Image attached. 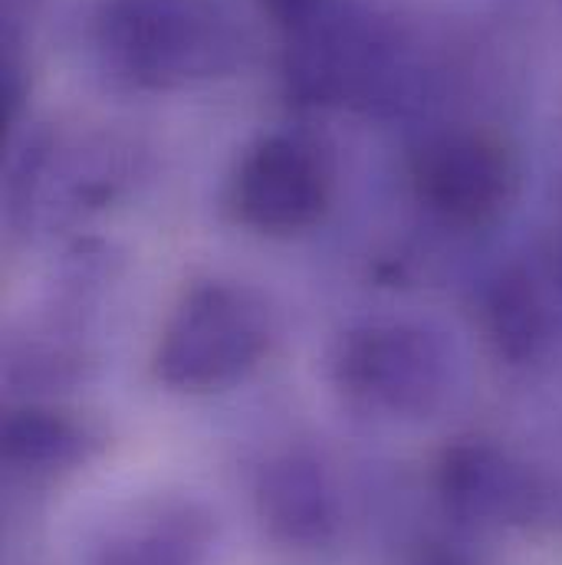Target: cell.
I'll list each match as a JSON object with an SVG mask.
<instances>
[{
  "instance_id": "cell-5",
  "label": "cell",
  "mask_w": 562,
  "mask_h": 565,
  "mask_svg": "<svg viewBox=\"0 0 562 565\" xmlns=\"http://www.w3.org/2000/svg\"><path fill=\"white\" fill-rule=\"evenodd\" d=\"M336 372L342 388L356 398L385 412L422 415L441 392L444 359L424 329L385 322L349 332Z\"/></svg>"
},
{
  "instance_id": "cell-2",
  "label": "cell",
  "mask_w": 562,
  "mask_h": 565,
  "mask_svg": "<svg viewBox=\"0 0 562 565\" xmlns=\"http://www.w3.org/2000/svg\"><path fill=\"white\" fill-rule=\"evenodd\" d=\"M271 345L264 299L234 282L194 286L171 312L155 372L181 392H208L247 375Z\"/></svg>"
},
{
  "instance_id": "cell-6",
  "label": "cell",
  "mask_w": 562,
  "mask_h": 565,
  "mask_svg": "<svg viewBox=\"0 0 562 565\" xmlns=\"http://www.w3.org/2000/svg\"><path fill=\"white\" fill-rule=\"evenodd\" d=\"M289 89L312 106H342L372 96L385 76V43L352 13L322 7L289 33Z\"/></svg>"
},
{
  "instance_id": "cell-12",
  "label": "cell",
  "mask_w": 562,
  "mask_h": 565,
  "mask_svg": "<svg viewBox=\"0 0 562 565\" xmlns=\"http://www.w3.org/2000/svg\"><path fill=\"white\" fill-rule=\"evenodd\" d=\"M329 0H261V7L280 23L286 33L299 30L303 23H309Z\"/></svg>"
},
{
  "instance_id": "cell-11",
  "label": "cell",
  "mask_w": 562,
  "mask_h": 565,
  "mask_svg": "<svg viewBox=\"0 0 562 565\" xmlns=\"http://www.w3.org/2000/svg\"><path fill=\"white\" fill-rule=\"evenodd\" d=\"M487 329L490 339L497 342L500 355L523 362L537 355L543 335H547V316L537 289L530 286L527 277L507 274L503 280L494 286L487 299Z\"/></svg>"
},
{
  "instance_id": "cell-8",
  "label": "cell",
  "mask_w": 562,
  "mask_h": 565,
  "mask_svg": "<svg viewBox=\"0 0 562 565\" xmlns=\"http://www.w3.org/2000/svg\"><path fill=\"white\" fill-rule=\"evenodd\" d=\"M261 510L271 533L289 546H319L332 530V500L312 463H277L261 490Z\"/></svg>"
},
{
  "instance_id": "cell-13",
  "label": "cell",
  "mask_w": 562,
  "mask_h": 565,
  "mask_svg": "<svg viewBox=\"0 0 562 565\" xmlns=\"http://www.w3.org/2000/svg\"><path fill=\"white\" fill-rule=\"evenodd\" d=\"M437 565H444V563H437Z\"/></svg>"
},
{
  "instance_id": "cell-7",
  "label": "cell",
  "mask_w": 562,
  "mask_h": 565,
  "mask_svg": "<svg viewBox=\"0 0 562 565\" xmlns=\"http://www.w3.org/2000/svg\"><path fill=\"white\" fill-rule=\"evenodd\" d=\"M441 490L470 516H523L533 510V483L487 447H457L444 457Z\"/></svg>"
},
{
  "instance_id": "cell-1",
  "label": "cell",
  "mask_w": 562,
  "mask_h": 565,
  "mask_svg": "<svg viewBox=\"0 0 562 565\" xmlns=\"http://www.w3.org/2000/svg\"><path fill=\"white\" fill-rule=\"evenodd\" d=\"M99 46L145 89L211 79L237 60V33L214 0H106Z\"/></svg>"
},
{
  "instance_id": "cell-9",
  "label": "cell",
  "mask_w": 562,
  "mask_h": 565,
  "mask_svg": "<svg viewBox=\"0 0 562 565\" xmlns=\"http://www.w3.org/2000/svg\"><path fill=\"white\" fill-rule=\"evenodd\" d=\"M211 530L188 507L161 510L116 536L99 565H204Z\"/></svg>"
},
{
  "instance_id": "cell-3",
  "label": "cell",
  "mask_w": 562,
  "mask_h": 565,
  "mask_svg": "<svg viewBox=\"0 0 562 565\" xmlns=\"http://www.w3.org/2000/svg\"><path fill=\"white\" fill-rule=\"evenodd\" d=\"M332 171L326 151L303 136H267L237 164L234 207L264 234H296L316 224L329 204Z\"/></svg>"
},
{
  "instance_id": "cell-4",
  "label": "cell",
  "mask_w": 562,
  "mask_h": 565,
  "mask_svg": "<svg viewBox=\"0 0 562 565\" xmlns=\"http://www.w3.org/2000/svg\"><path fill=\"white\" fill-rule=\"evenodd\" d=\"M513 181V154L487 132H444L424 141L412 161L418 201L441 221L464 227L497 217Z\"/></svg>"
},
{
  "instance_id": "cell-10",
  "label": "cell",
  "mask_w": 562,
  "mask_h": 565,
  "mask_svg": "<svg viewBox=\"0 0 562 565\" xmlns=\"http://www.w3.org/2000/svg\"><path fill=\"white\" fill-rule=\"evenodd\" d=\"M3 454L26 470L70 467L86 454V430L53 412H17L3 424Z\"/></svg>"
}]
</instances>
